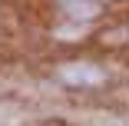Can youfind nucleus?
Here are the masks:
<instances>
[{"mask_svg":"<svg viewBox=\"0 0 129 126\" xmlns=\"http://www.w3.org/2000/svg\"><path fill=\"white\" fill-rule=\"evenodd\" d=\"M60 80L73 83V86H96V83H103V70L93 63H66V66H60Z\"/></svg>","mask_w":129,"mask_h":126,"instance_id":"obj_1","label":"nucleus"},{"mask_svg":"<svg viewBox=\"0 0 129 126\" xmlns=\"http://www.w3.org/2000/svg\"><path fill=\"white\" fill-rule=\"evenodd\" d=\"M56 4H60V10H63L70 20H76V23H80V20H93V17L99 13V4H96V0H56Z\"/></svg>","mask_w":129,"mask_h":126,"instance_id":"obj_2","label":"nucleus"}]
</instances>
